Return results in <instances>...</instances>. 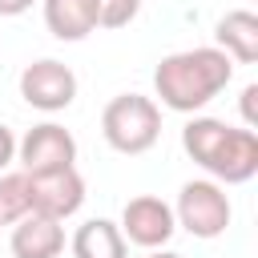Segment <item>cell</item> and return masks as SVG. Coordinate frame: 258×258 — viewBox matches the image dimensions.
<instances>
[{
  "label": "cell",
  "instance_id": "obj_14",
  "mask_svg": "<svg viewBox=\"0 0 258 258\" xmlns=\"http://www.w3.org/2000/svg\"><path fill=\"white\" fill-rule=\"evenodd\" d=\"M141 12V0H97V28H125Z\"/></svg>",
  "mask_w": 258,
  "mask_h": 258
},
{
  "label": "cell",
  "instance_id": "obj_6",
  "mask_svg": "<svg viewBox=\"0 0 258 258\" xmlns=\"http://www.w3.org/2000/svg\"><path fill=\"white\" fill-rule=\"evenodd\" d=\"M20 97H24L32 109H40V113H60V109H69L73 97H77V73H73L69 64L52 60V56L32 60V64H24V73H20Z\"/></svg>",
  "mask_w": 258,
  "mask_h": 258
},
{
  "label": "cell",
  "instance_id": "obj_13",
  "mask_svg": "<svg viewBox=\"0 0 258 258\" xmlns=\"http://www.w3.org/2000/svg\"><path fill=\"white\" fill-rule=\"evenodd\" d=\"M24 214H32V181L28 173H0V226H16Z\"/></svg>",
  "mask_w": 258,
  "mask_h": 258
},
{
  "label": "cell",
  "instance_id": "obj_4",
  "mask_svg": "<svg viewBox=\"0 0 258 258\" xmlns=\"http://www.w3.org/2000/svg\"><path fill=\"white\" fill-rule=\"evenodd\" d=\"M230 218H234V210H230V198H226V189L218 181H206L202 177V181H185L181 185L177 206H173V222L185 234H194L202 242L222 238L226 226H230Z\"/></svg>",
  "mask_w": 258,
  "mask_h": 258
},
{
  "label": "cell",
  "instance_id": "obj_9",
  "mask_svg": "<svg viewBox=\"0 0 258 258\" xmlns=\"http://www.w3.org/2000/svg\"><path fill=\"white\" fill-rule=\"evenodd\" d=\"M8 246H12V258H60L64 226L52 222V218H40V214H24L12 226Z\"/></svg>",
  "mask_w": 258,
  "mask_h": 258
},
{
  "label": "cell",
  "instance_id": "obj_17",
  "mask_svg": "<svg viewBox=\"0 0 258 258\" xmlns=\"http://www.w3.org/2000/svg\"><path fill=\"white\" fill-rule=\"evenodd\" d=\"M36 0H0V16H20V12H28Z\"/></svg>",
  "mask_w": 258,
  "mask_h": 258
},
{
  "label": "cell",
  "instance_id": "obj_3",
  "mask_svg": "<svg viewBox=\"0 0 258 258\" xmlns=\"http://www.w3.org/2000/svg\"><path fill=\"white\" fill-rule=\"evenodd\" d=\"M101 133H105L109 149H117L125 157H137V153L157 145V137H161V109H157L153 97L117 93L105 105V113H101Z\"/></svg>",
  "mask_w": 258,
  "mask_h": 258
},
{
  "label": "cell",
  "instance_id": "obj_2",
  "mask_svg": "<svg viewBox=\"0 0 258 258\" xmlns=\"http://www.w3.org/2000/svg\"><path fill=\"white\" fill-rule=\"evenodd\" d=\"M185 153L222 185H242L258 173V133L218 117H194L181 129Z\"/></svg>",
  "mask_w": 258,
  "mask_h": 258
},
{
  "label": "cell",
  "instance_id": "obj_1",
  "mask_svg": "<svg viewBox=\"0 0 258 258\" xmlns=\"http://www.w3.org/2000/svg\"><path fill=\"white\" fill-rule=\"evenodd\" d=\"M230 81H234V60L222 48H214V44L169 52L153 69V89H157L161 105L173 109V113H198V109H206Z\"/></svg>",
  "mask_w": 258,
  "mask_h": 258
},
{
  "label": "cell",
  "instance_id": "obj_5",
  "mask_svg": "<svg viewBox=\"0 0 258 258\" xmlns=\"http://www.w3.org/2000/svg\"><path fill=\"white\" fill-rule=\"evenodd\" d=\"M16 161H20V169L28 177L69 169L77 161V137L56 121H40L16 141Z\"/></svg>",
  "mask_w": 258,
  "mask_h": 258
},
{
  "label": "cell",
  "instance_id": "obj_12",
  "mask_svg": "<svg viewBox=\"0 0 258 258\" xmlns=\"http://www.w3.org/2000/svg\"><path fill=\"white\" fill-rule=\"evenodd\" d=\"M73 258H129V242L117 222L89 218L73 234Z\"/></svg>",
  "mask_w": 258,
  "mask_h": 258
},
{
  "label": "cell",
  "instance_id": "obj_10",
  "mask_svg": "<svg viewBox=\"0 0 258 258\" xmlns=\"http://www.w3.org/2000/svg\"><path fill=\"white\" fill-rule=\"evenodd\" d=\"M214 48H222L230 60H238V64H254L258 60V16L250 12V8H234V12H226L222 20H218V28H214Z\"/></svg>",
  "mask_w": 258,
  "mask_h": 258
},
{
  "label": "cell",
  "instance_id": "obj_16",
  "mask_svg": "<svg viewBox=\"0 0 258 258\" xmlns=\"http://www.w3.org/2000/svg\"><path fill=\"white\" fill-rule=\"evenodd\" d=\"M254 97H258V85H246V89H242V121H246V129H254V125H258Z\"/></svg>",
  "mask_w": 258,
  "mask_h": 258
},
{
  "label": "cell",
  "instance_id": "obj_18",
  "mask_svg": "<svg viewBox=\"0 0 258 258\" xmlns=\"http://www.w3.org/2000/svg\"><path fill=\"white\" fill-rule=\"evenodd\" d=\"M145 258H181V254H173V250H149Z\"/></svg>",
  "mask_w": 258,
  "mask_h": 258
},
{
  "label": "cell",
  "instance_id": "obj_15",
  "mask_svg": "<svg viewBox=\"0 0 258 258\" xmlns=\"http://www.w3.org/2000/svg\"><path fill=\"white\" fill-rule=\"evenodd\" d=\"M12 161H16V137H12L8 125H0V173H4Z\"/></svg>",
  "mask_w": 258,
  "mask_h": 258
},
{
  "label": "cell",
  "instance_id": "obj_8",
  "mask_svg": "<svg viewBox=\"0 0 258 258\" xmlns=\"http://www.w3.org/2000/svg\"><path fill=\"white\" fill-rule=\"evenodd\" d=\"M28 181H32V214H40V218L64 222L85 206V177L77 173V165L56 169V173H40Z\"/></svg>",
  "mask_w": 258,
  "mask_h": 258
},
{
  "label": "cell",
  "instance_id": "obj_11",
  "mask_svg": "<svg viewBox=\"0 0 258 258\" xmlns=\"http://www.w3.org/2000/svg\"><path fill=\"white\" fill-rule=\"evenodd\" d=\"M44 24L56 40H85L97 32V0H44Z\"/></svg>",
  "mask_w": 258,
  "mask_h": 258
},
{
  "label": "cell",
  "instance_id": "obj_7",
  "mask_svg": "<svg viewBox=\"0 0 258 258\" xmlns=\"http://www.w3.org/2000/svg\"><path fill=\"white\" fill-rule=\"evenodd\" d=\"M121 234H125V242H133V246H141V250H165V242L173 238V230H177V222H173V206L169 202H161V198H153V194H137V198H129L125 202V210H121Z\"/></svg>",
  "mask_w": 258,
  "mask_h": 258
}]
</instances>
